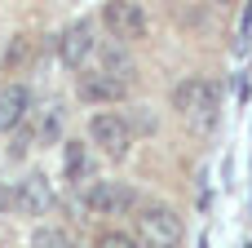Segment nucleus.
Here are the masks:
<instances>
[{"label":"nucleus","mask_w":252,"mask_h":248,"mask_svg":"<svg viewBox=\"0 0 252 248\" xmlns=\"http://www.w3.org/2000/svg\"><path fill=\"white\" fill-rule=\"evenodd\" d=\"M173 111L190 124H213L221 111V84L208 75H190L173 89Z\"/></svg>","instance_id":"obj_1"},{"label":"nucleus","mask_w":252,"mask_h":248,"mask_svg":"<svg viewBox=\"0 0 252 248\" xmlns=\"http://www.w3.org/2000/svg\"><path fill=\"white\" fill-rule=\"evenodd\" d=\"M137 240H142V248H182L186 226L168 204H142L137 209Z\"/></svg>","instance_id":"obj_2"},{"label":"nucleus","mask_w":252,"mask_h":248,"mask_svg":"<svg viewBox=\"0 0 252 248\" xmlns=\"http://www.w3.org/2000/svg\"><path fill=\"white\" fill-rule=\"evenodd\" d=\"M89 138H93V146H102L106 160H124L133 151V138L137 133L128 124V111H97L89 120Z\"/></svg>","instance_id":"obj_3"},{"label":"nucleus","mask_w":252,"mask_h":248,"mask_svg":"<svg viewBox=\"0 0 252 248\" xmlns=\"http://www.w3.org/2000/svg\"><path fill=\"white\" fill-rule=\"evenodd\" d=\"M84 209L93 217H124L137 209V191L128 182H93L84 191Z\"/></svg>","instance_id":"obj_4"},{"label":"nucleus","mask_w":252,"mask_h":248,"mask_svg":"<svg viewBox=\"0 0 252 248\" xmlns=\"http://www.w3.org/2000/svg\"><path fill=\"white\" fill-rule=\"evenodd\" d=\"M97 53V27L89 22V18H75L71 27H62V35H58V58L66 62V67H89V58Z\"/></svg>","instance_id":"obj_5"},{"label":"nucleus","mask_w":252,"mask_h":248,"mask_svg":"<svg viewBox=\"0 0 252 248\" xmlns=\"http://www.w3.org/2000/svg\"><path fill=\"white\" fill-rule=\"evenodd\" d=\"M13 209H18L22 217H44V213H53V182H49L44 173H27V177L18 182V191H13Z\"/></svg>","instance_id":"obj_6"},{"label":"nucleus","mask_w":252,"mask_h":248,"mask_svg":"<svg viewBox=\"0 0 252 248\" xmlns=\"http://www.w3.org/2000/svg\"><path fill=\"white\" fill-rule=\"evenodd\" d=\"M102 22L115 40H146V9L142 4H106Z\"/></svg>","instance_id":"obj_7"},{"label":"nucleus","mask_w":252,"mask_h":248,"mask_svg":"<svg viewBox=\"0 0 252 248\" xmlns=\"http://www.w3.org/2000/svg\"><path fill=\"white\" fill-rule=\"evenodd\" d=\"M124 80H115V75H106V71H84L80 75V84H75V93L84 98V102H93V106H106V102H124Z\"/></svg>","instance_id":"obj_8"},{"label":"nucleus","mask_w":252,"mask_h":248,"mask_svg":"<svg viewBox=\"0 0 252 248\" xmlns=\"http://www.w3.org/2000/svg\"><path fill=\"white\" fill-rule=\"evenodd\" d=\"M31 115V93L27 84H0V133H13Z\"/></svg>","instance_id":"obj_9"},{"label":"nucleus","mask_w":252,"mask_h":248,"mask_svg":"<svg viewBox=\"0 0 252 248\" xmlns=\"http://www.w3.org/2000/svg\"><path fill=\"white\" fill-rule=\"evenodd\" d=\"M62 160H66V182H71V186L93 182V155H89V142L71 138V142L62 146Z\"/></svg>","instance_id":"obj_10"},{"label":"nucleus","mask_w":252,"mask_h":248,"mask_svg":"<svg viewBox=\"0 0 252 248\" xmlns=\"http://www.w3.org/2000/svg\"><path fill=\"white\" fill-rule=\"evenodd\" d=\"M62 133V106L58 102H49L44 111H40V124H35V142H53Z\"/></svg>","instance_id":"obj_11"},{"label":"nucleus","mask_w":252,"mask_h":248,"mask_svg":"<svg viewBox=\"0 0 252 248\" xmlns=\"http://www.w3.org/2000/svg\"><path fill=\"white\" fill-rule=\"evenodd\" d=\"M35 248H71V240H66V231H58V226H40V231H35Z\"/></svg>","instance_id":"obj_12"},{"label":"nucleus","mask_w":252,"mask_h":248,"mask_svg":"<svg viewBox=\"0 0 252 248\" xmlns=\"http://www.w3.org/2000/svg\"><path fill=\"white\" fill-rule=\"evenodd\" d=\"M97 248H142V240H133V235H124V231H106Z\"/></svg>","instance_id":"obj_13"},{"label":"nucleus","mask_w":252,"mask_h":248,"mask_svg":"<svg viewBox=\"0 0 252 248\" xmlns=\"http://www.w3.org/2000/svg\"><path fill=\"white\" fill-rule=\"evenodd\" d=\"M9 209H13V191L0 182V213H9Z\"/></svg>","instance_id":"obj_14"}]
</instances>
